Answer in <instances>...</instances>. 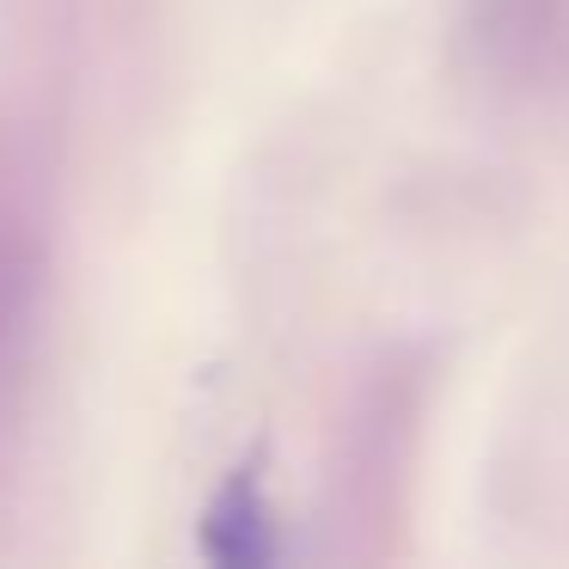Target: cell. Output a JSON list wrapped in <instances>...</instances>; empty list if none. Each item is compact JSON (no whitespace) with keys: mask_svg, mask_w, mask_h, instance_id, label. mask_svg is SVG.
Returning <instances> with one entry per match:
<instances>
[{"mask_svg":"<svg viewBox=\"0 0 569 569\" xmlns=\"http://www.w3.org/2000/svg\"><path fill=\"white\" fill-rule=\"evenodd\" d=\"M202 539H209V557H221V563H263L276 545H270V515H263V502H258V483L251 478L227 483L221 502L209 508Z\"/></svg>","mask_w":569,"mask_h":569,"instance_id":"6da1fadb","label":"cell"}]
</instances>
